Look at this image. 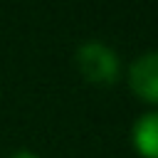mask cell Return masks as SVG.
<instances>
[{"label": "cell", "mask_w": 158, "mask_h": 158, "mask_svg": "<svg viewBox=\"0 0 158 158\" xmlns=\"http://www.w3.org/2000/svg\"><path fill=\"white\" fill-rule=\"evenodd\" d=\"M133 143L146 158H158V111L146 114L133 126Z\"/></svg>", "instance_id": "cell-3"}, {"label": "cell", "mask_w": 158, "mask_h": 158, "mask_svg": "<svg viewBox=\"0 0 158 158\" xmlns=\"http://www.w3.org/2000/svg\"><path fill=\"white\" fill-rule=\"evenodd\" d=\"M128 81L138 96L158 101V52L141 54L128 69Z\"/></svg>", "instance_id": "cell-2"}, {"label": "cell", "mask_w": 158, "mask_h": 158, "mask_svg": "<svg viewBox=\"0 0 158 158\" xmlns=\"http://www.w3.org/2000/svg\"><path fill=\"white\" fill-rule=\"evenodd\" d=\"M77 62H79V69L81 74L94 81V84H111L116 72H118V59L116 54L101 44V42H86L79 47L77 52Z\"/></svg>", "instance_id": "cell-1"}, {"label": "cell", "mask_w": 158, "mask_h": 158, "mask_svg": "<svg viewBox=\"0 0 158 158\" xmlns=\"http://www.w3.org/2000/svg\"><path fill=\"white\" fill-rule=\"evenodd\" d=\"M12 158H40V156H35L30 151H17V153H12Z\"/></svg>", "instance_id": "cell-4"}]
</instances>
